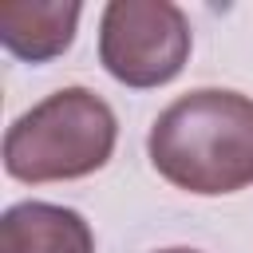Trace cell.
Segmentation results:
<instances>
[{"instance_id":"1","label":"cell","mask_w":253,"mask_h":253,"mask_svg":"<svg viewBox=\"0 0 253 253\" xmlns=\"http://www.w3.org/2000/svg\"><path fill=\"white\" fill-rule=\"evenodd\" d=\"M154 170L190 194H237L253 186V99L202 87L174 99L150 126Z\"/></svg>"},{"instance_id":"2","label":"cell","mask_w":253,"mask_h":253,"mask_svg":"<svg viewBox=\"0 0 253 253\" xmlns=\"http://www.w3.org/2000/svg\"><path fill=\"white\" fill-rule=\"evenodd\" d=\"M115 138V111L87 87H63L8 126L4 170L32 186L87 178L107 166Z\"/></svg>"},{"instance_id":"3","label":"cell","mask_w":253,"mask_h":253,"mask_svg":"<svg viewBox=\"0 0 253 253\" xmlns=\"http://www.w3.org/2000/svg\"><path fill=\"white\" fill-rule=\"evenodd\" d=\"M99 59L126 87H162L190 59V20L170 0H111L99 20Z\"/></svg>"},{"instance_id":"4","label":"cell","mask_w":253,"mask_h":253,"mask_svg":"<svg viewBox=\"0 0 253 253\" xmlns=\"http://www.w3.org/2000/svg\"><path fill=\"white\" fill-rule=\"evenodd\" d=\"M79 12V0H4L0 43L24 63H47L71 47Z\"/></svg>"},{"instance_id":"5","label":"cell","mask_w":253,"mask_h":253,"mask_svg":"<svg viewBox=\"0 0 253 253\" xmlns=\"http://www.w3.org/2000/svg\"><path fill=\"white\" fill-rule=\"evenodd\" d=\"M0 253H95V237L67 206L20 202L0 217Z\"/></svg>"},{"instance_id":"6","label":"cell","mask_w":253,"mask_h":253,"mask_svg":"<svg viewBox=\"0 0 253 253\" xmlns=\"http://www.w3.org/2000/svg\"><path fill=\"white\" fill-rule=\"evenodd\" d=\"M158 253H202V249H182L178 245V249H158Z\"/></svg>"}]
</instances>
